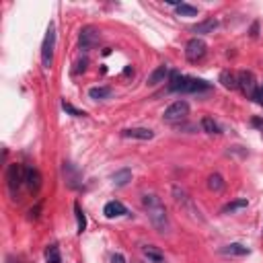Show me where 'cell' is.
<instances>
[{"label": "cell", "mask_w": 263, "mask_h": 263, "mask_svg": "<svg viewBox=\"0 0 263 263\" xmlns=\"http://www.w3.org/2000/svg\"><path fill=\"white\" fill-rule=\"evenodd\" d=\"M220 83H222L224 88L234 90V88H238V76H234L231 70H224V72L220 74Z\"/></svg>", "instance_id": "18"}, {"label": "cell", "mask_w": 263, "mask_h": 263, "mask_svg": "<svg viewBox=\"0 0 263 263\" xmlns=\"http://www.w3.org/2000/svg\"><path fill=\"white\" fill-rule=\"evenodd\" d=\"M39 210H41V205L37 204V205H35V210H31V212H29V214H31V218H37V216H39Z\"/></svg>", "instance_id": "29"}, {"label": "cell", "mask_w": 263, "mask_h": 263, "mask_svg": "<svg viewBox=\"0 0 263 263\" xmlns=\"http://www.w3.org/2000/svg\"><path fill=\"white\" fill-rule=\"evenodd\" d=\"M78 41H81V48H83V50L95 48V45L99 43V31H97L95 27H90V25H88V27H83Z\"/></svg>", "instance_id": "8"}, {"label": "cell", "mask_w": 263, "mask_h": 263, "mask_svg": "<svg viewBox=\"0 0 263 263\" xmlns=\"http://www.w3.org/2000/svg\"><path fill=\"white\" fill-rule=\"evenodd\" d=\"M216 27H218V21H216V19H205V21L198 23V25L193 27V31H196V33H214Z\"/></svg>", "instance_id": "20"}, {"label": "cell", "mask_w": 263, "mask_h": 263, "mask_svg": "<svg viewBox=\"0 0 263 263\" xmlns=\"http://www.w3.org/2000/svg\"><path fill=\"white\" fill-rule=\"evenodd\" d=\"M247 205H249V202H247V200H234V202H231V204H226V205H224V208H222V214L243 210V208H247Z\"/></svg>", "instance_id": "24"}, {"label": "cell", "mask_w": 263, "mask_h": 263, "mask_svg": "<svg viewBox=\"0 0 263 263\" xmlns=\"http://www.w3.org/2000/svg\"><path fill=\"white\" fill-rule=\"evenodd\" d=\"M6 181H8V189L10 193H17L19 187L25 183V169L21 165H10L6 171Z\"/></svg>", "instance_id": "7"}, {"label": "cell", "mask_w": 263, "mask_h": 263, "mask_svg": "<svg viewBox=\"0 0 263 263\" xmlns=\"http://www.w3.org/2000/svg\"><path fill=\"white\" fill-rule=\"evenodd\" d=\"M103 214L107 216V218H119V216H125L128 214V208L117 202V200H113V202H107L105 204V208H103Z\"/></svg>", "instance_id": "11"}, {"label": "cell", "mask_w": 263, "mask_h": 263, "mask_svg": "<svg viewBox=\"0 0 263 263\" xmlns=\"http://www.w3.org/2000/svg\"><path fill=\"white\" fill-rule=\"evenodd\" d=\"M121 136L123 138H132V140H152L154 132L148 128H128L121 132Z\"/></svg>", "instance_id": "10"}, {"label": "cell", "mask_w": 263, "mask_h": 263, "mask_svg": "<svg viewBox=\"0 0 263 263\" xmlns=\"http://www.w3.org/2000/svg\"><path fill=\"white\" fill-rule=\"evenodd\" d=\"M167 76H169V66H167V64H163V66H158L150 76H148V85H150V87L161 85V83H165V81H167Z\"/></svg>", "instance_id": "14"}, {"label": "cell", "mask_w": 263, "mask_h": 263, "mask_svg": "<svg viewBox=\"0 0 263 263\" xmlns=\"http://www.w3.org/2000/svg\"><path fill=\"white\" fill-rule=\"evenodd\" d=\"M62 109H64L66 113H70V116H74V117H85V116H87V113H85V111H81V109H76L74 105H70V103H66V101L62 103Z\"/></svg>", "instance_id": "26"}, {"label": "cell", "mask_w": 263, "mask_h": 263, "mask_svg": "<svg viewBox=\"0 0 263 263\" xmlns=\"http://www.w3.org/2000/svg\"><path fill=\"white\" fill-rule=\"evenodd\" d=\"M249 253H251L249 247H245V245H241V243H231V245L222 247V255H231V257H245V255H249Z\"/></svg>", "instance_id": "13"}, {"label": "cell", "mask_w": 263, "mask_h": 263, "mask_svg": "<svg viewBox=\"0 0 263 263\" xmlns=\"http://www.w3.org/2000/svg\"><path fill=\"white\" fill-rule=\"evenodd\" d=\"M113 90L109 87H93V88H88V97L93 99V101H103V99H109L111 97Z\"/></svg>", "instance_id": "17"}, {"label": "cell", "mask_w": 263, "mask_h": 263, "mask_svg": "<svg viewBox=\"0 0 263 263\" xmlns=\"http://www.w3.org/2000/svg\"><path fill=\"white\" fill-rule=\"evenodd\" d=\"M175 10H177V15H181V17H196L198 15V8L191 6V4H185V2L177 4Z\"/></svg>", "instance_id": "23"}, {"label": "cell", "mask_w": 263, "mask_h": 263, "mask_svg": "<svg viewBox=\"0 0 263 263\" xmlns=\"http://www.w3.org/2000/svg\"><path fill=\"white\" fill-rule=\"evenodd\" d=\"M253 125H257V128H261V130H263V121H261V119H257V117L253 119Z\"/></svg>", "instance_id": "30"}, {"label": "cell", "mask_w": 263, "mask_h": 263, "mask_svg": "<svg viewBox=\"0 0 263 263\" xmlns=\"http://www.w3.org/2000/svg\"><path fill=\"white\" fill-rule=\"evenodd\" d=\"M113 183H116L117 187H123L128 185V181H132V171L130 169H121V171H116V173L111 175Z\"/></svg>", "instance_id": "16"}, {"label": "cell", "mask_w": 263, "mask_h": 263, "mask_svg": "<svg viewBox=\"0 0 263 263\" xmlns=\"http://www.w3.org/2000/svg\"><path fill=\"white\" fill-rule=\"evenodd\" d=\"M142 205L146 208L148 212V218H150V224L154 226L156 233H169L171 231V222H169V214H167V208L163 200L154 196V193H146V196L142 198Z\"/></svg>", "instance_id": "1"}, {"label": "cell", "mask_w": 263, "mask_h": 263, "mask_svg": "<svg viewBox=\"0 0 263 263\" xmlns=\"http://www.w3.org/2000/svg\"><path fill=\"white\" fill-rule=\"evenodd\" d=\"M205 52H208V45H205V41L200 39V37L189 39L187 45H185V58L189 62H200L205 56Z\"/></svg>", "instance_id": "6"}, {"label": "cell", "mask_w": 263, "mask_h": 263, "mask_svg": "<svg viewBox=\"0 0 263 263\" xmlns=\"http://www.w3.org/2000/svg\"><path fill=\"white\" fill-rule=\"evenodd\" d=\"M238 88H241L247 97H255V93H257L255 76L251 72H241L238 74Z\"/></svg>", "instance_id": "9"}, {"label": "cell", "mask_w": 263, "mask_h": 263, "mask_svg": "<svg viewBox=\"0 0 263 263\" xmlns=\"http://www.w3.org/2000/svg\"><path fill=\"white\" fill-rule=\"evenodd\" d=\"M189 116V103L187 101H175L173 105H169L163 113V119L173 123V121H181Z\"/></svg>", "instance_id": "5"}, {"label": "cell", "mask_w": 263, "mask_h": 263, "mask_svg": "<svg viewBox=\"0 0 263 263\" xmlns=\"http://www.w3.org/2000/svg\"><path fill=\"white\" fill-rule=\"evenodd\" d=\"M111 263H125V257L121 253H116V255L111 257Z\"/></svg>", "instance_id": "27"}, {"label": "cell", "mask_w": 263, "mask_h": 263, "mask_svg": "<svg viewBox=\"0 0 263 263\" xmlns=\"http://www.w3.org/2000/svg\"><path fill=\"white\" fill-rule=\"evenodd\" d=\"M142 253L150 259L152 263H163L165 261V255H163V251L158 249V247H154V245H144L142 247Z\"/></svg>", "instance_id": "15"}, {"label": "cell", "mask_w": 263, "mask_h": 263, "mask_svg": "<svg viewBox=\"0 0 263 263\" xmlns=\"http://www.w3.org/2000/svg\"><path fill=\"white\" fill-rule=\"evenodd\" d=\"M208 88H210V83L193 76H183L179 72L171 74V81H169V90H173V93H202V90H208Z\"/></svg>", "instance_id": "2"}, {"label": "cell", "mask_w": 263, "mask_h": 263, "mask_svg": "<svg viewBox=\"0 0 263 263\" xmlns=\"http://www.w3.org/2000/svg\"><path fill=\"white\" fill-rule=\"evenodd\" d=\"M257 103H259V105L263 107V93H261V90H257V93H255V97H253Z\"/></svg>", "instance_id": "28"}, {"label": "cell", "mask_w": 263, "mask_h": 263, "mask_svg": "<svg viewBox=\"0 0 263 263\" xmlns=\"http://www.w3.org/2000/svg\"><path fill=\"white\" fill-rule=\"evenodd\" d=\"M25 185L31 189V191H37L41 187V175L35 167H27L25 169Z\"/></svg>", "instance_id": "12"}, {"label": "cell", "mask_w": 263, "mask_h": 263, "mask_svg": "<svg viewBox=\"0 0 263 263\" xmlns=\"http://www.w3.org/2000/svg\"><path fill=\"white\" fill-rule=\"evenodd\" d=\"M173 198H175V202L181 205L183 210H185L187 214H191L193 218H198V220H204L202 218V214H200V210H198V205L193 204V200H191V196L185 191V189H181V187H173Z\"/></svg>", "instance_id": "4"}, {"label": "cell", "mask_w": 263, "mask_h": 263, "mask_svg": "<svg viewBox=\"0 0 263 263\" xmlns=\"http://www.w3.org/2000/svg\"><path fill=\"white\" fill-rule=\"evenodd\" d=\"M74 214H76V233L83 234L85 228H87V216L81 208V204H74Z\"/></svg>", "instance_id": "19"}, {"label": "cell", "mask_w": 263, "mask_h": 263, "mask_svg": "<svg viewBox=\"0 0 263 263\" xmlns=\"http://www.w3.org/2000/svg\"><path fill=\"white\" fill-rule=\"evenodd\" d=\"M208 189L210 191H222L224 189V179L220 173H214L208 177Z\"/></svg>", "instance_id": "22"}, {"label": "cell", "mask_w": 263, "mask_h": 263, "mask_svg": "<svg viewBox=\"0 0 263 263\" xmlns=\"http://www.w3.org/2000/svg\"><path fill=\"white\" fill-rule=\"evenodd\" d=\"M54 48H56V25L50 23L48 31H45L43 43H41V62L45 68H52V64H54Z\"/></svg>", "instance_id": "3"}, {"label": "cell", "mask_w": 263, "mask_h": 263, "mask_svg": "<svg viewBox=\"0 0 263 263\" xmlns=\"http://www.w3.org/2000/svg\"><path fill=\"white\" fill-rule=\"evenodd\" d=\"M261 93H263V87H261Z\"/></svg>", "instance_id": "31"}, {"label": "cell", "mask_w": 263, "mask_h": 263, "mask_svg": "<svg viewBox=\"0 0 263 263\" xmlns=\"http://www.w3.org/2000/svg\"><path fill=\"white\" fill-rule=\"evenodd\" d=\"M202 128H204L205 134H220L218 123H216L212 117H204V119H202Z\"/></svg>", "instance_id": "25"}, {"label": "cell", "mask_w": 263, "mask_h": 263, "mask_svg": "<svg viewBox=\"0 0 263 263\" xmlns=\"http://www.w3.org/2000/svg\"><path fill=\"white\" fill-rule=\"evenodd\" d=\"M45 261L48 263H62V255H60L58 245H50L48 249H45Z\"/></svg>", "instance_id": "21"}]
</instances>
